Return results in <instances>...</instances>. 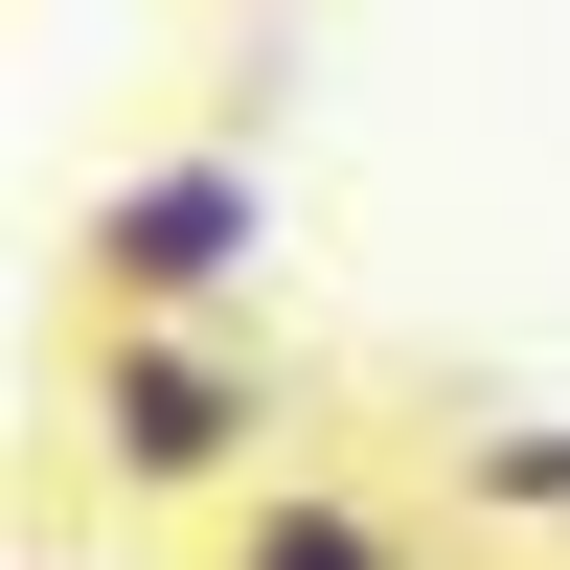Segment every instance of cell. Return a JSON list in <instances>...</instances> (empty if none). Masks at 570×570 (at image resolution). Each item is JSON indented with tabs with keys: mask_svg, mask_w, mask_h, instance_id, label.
I'll return each mask as SVG.
<instances>
[{
	"mask_svg": "<svg viewBox=\"0 0 570 570\" xmlns=\"http://www.w3.org/2000/svg\"><path fill=\"white\" fill-rule=\"evenodd\" d=\"M69 434H91V480L115 502H252V456H274V389H252V343H206V320H91L69 343Z\"/></svg>",
	"mask_w": 570,
	"mask_h": 570,
	"instance_id": "6da1fadb",
	"label": "cell"
},
{
	"mask_svg": "<svg viewBox=\"0 0 570 570\" xmlns=\"http://www.w3.org/2000/svg\"><path fill=\"white\" fill-rule=\"evenodd\" d=\"M274 274V183H252V137H183V160H115L69 206V297L91 320H206L228 343V297Z\"/></svg>",
	"mask_w": 570,
	"mask_h": 570,
	"instance_id": "7a4b0ae2",
	"label": "cell"
},
{
	"mask_svg": "<svg viewBox=\"0 0 570 570\" xmlns=\"http://www.w3.org/2000/svg\"><path fill=\"white\" fill-rule=\"evenodd\" d=\"M206 570H411V525L343 502V480H252V502L206 525Z\"/></svg>",
	"mask_w": 570,
	"mask_h": 570,
	"instance_id": "3957f363",
	"label": "cell"
},
{
	"mask_svg": "<svg viewBox=\"0 0 570 570\" xmlns=\"http://www.w3.org/2000/svg\"><path fill=\"white\" fill-rule=\"evenodd\" d=\"M456 502H502V525H570V434H548V411H502V434H456Z\"/></svg>",
	"mask_w": 570,
	"mask_h": 570,
	"instance_id": "277c9868",
	"label": "cell"
}]
</instances>
